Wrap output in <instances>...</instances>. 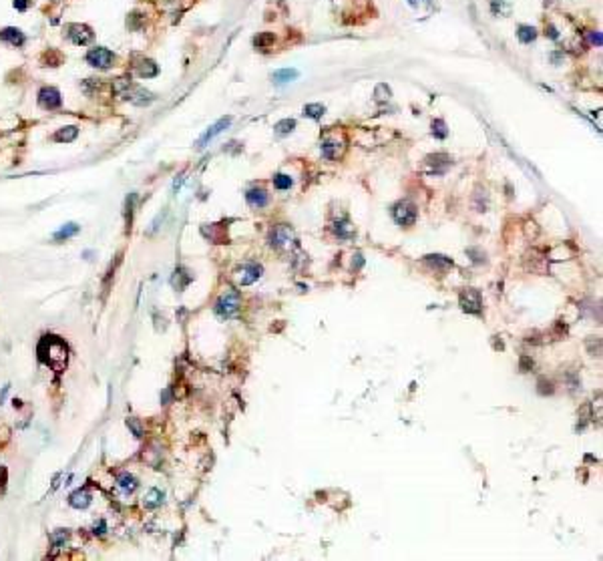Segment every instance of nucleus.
<instances>
[{
  "instance_id": "1",
  "label": "nucleus",
  "mask_w": 603,
  "mask_h": 561,
  "mask_svg": "<svg viewBox=\"0 0 603 561\" xmlns=\"http://www.w3.org/2000/svg\"><path fill=\"white\" fill-rule=\"evenodd\" d=\"M238 310H240V294L231 288H227L219 296V300L215 302V312H218V316H221V318H231V316L238 314Z\"/></svg>"
},
{
  "instance_id": "2",
  "label": "nucleus",
  "mask_w": 603,
  "mask_h": 561,
  "mask_svg": "<svg viewBox=\"0 0 603 561\" xmlns=\"http://www.w3.org/2000/svg\"><path fill=\"white\" fill-rule=\"evenodd\" d=\"M392 218L400 225H412L416 222V218H418V209L411 201H398L392 207Z\"/></svg>"
},
{
  "instance_id": "3",
  "label": "nucleus",
  "mask_w": 603,
  "mask_h": 561,
  "mask_svg": "<svg viewBox=\"0 0 603 561\" xmlns=\"http://www.w3.org/2000/svg\"><path fill=\"white\" fill-rule=\"evenodd\" d=\"M113 60H115L113 53H111L109 49H103V47H95V49H91V51L87 53V62L91 64V67L101 69V71L111 69V67H113Z\"/></svg>"
},
{
  "instance_id": "4",
  "label": "nucleus",
  "mask_w": 603,
  "mask_h": 561,
  "mask_svg": "<svg viewBox=\"0 0 603 561\" xmlns=\"http://www.w3.org/2000/svg\"><path fill=\"white\" fill-rule=\"evenodd\" d=\"M461 308L468 314H481L483 308V298L477 290H465L461 294Z\"/></svg>"
},
{
  "instance_id": "5",
  "label": "nucleus",
  "mask_w": 603,
  "mask_h": 561,
  "mask_svg": "<svg viewBox=\"0 0 603 561\" xmlns=\"http://www.w3.org/2000/svg\"><path fill=\"white\" fill-rule=\"evenodd\" d=\"M229 125H231V117H221V119H219L218 123H213V125H211L209 129H207V131H205V135H203V137H201V139L197 141V147H199V149L207 147V143H209V141H211L213 137H218V135H219L221 131H225V129H227Z\"/></svg>"
},
{
  "instance_id": "6",
  "label": "nucleus",
  "mask_w": 603,
  "mask_h": 561,
  "mask_svg": "<svg viewBox=\"0 0 603 561\" xmlns=\"http://www.w3.org/2000/svg\"><path fill=\"white\" fill-rule=\"evenodd\" d=\"M69 38L75 45H89L93 40V30L87 25H71L69 27Z\"/></svg>"
},
{
  "instance_id": "7",
  "label": "nucleus",
  "mask_w": 603,
  "mask_h": 561,
  "mask_svg": "<svg viewBox=\"0 0 603 561\" xmlns=\"http://www.w3.org/2000/svg\"><path fill=\"white\" fill-rule=\"evenodd\" d=\"M38 103L45 109H56V107H60V93L55 87H45L38 93Z\"/></svg>"
},
{
  "instance_id": "8",
  "label": "nucleus",
  "mask_w": 603,
  "mask_h": 561,
  "mask_svg": "<svg viewBox=\"0 0 603 561\" xmlns=\"http://www.w3.org/2000/svg\"><path fill=\"white\" fill-rule=\"evenodd\" d=\"M260 276H262V266H257V264H246V266H242L238 278H240V284H242V286H249V284H253Z\"/></svg>"
},
{
  "instance_id": "9",
  "label": "nucleus",
  "mask_w": 603,
  "mask_h": 561,
  "mask_svg": "<svg viewBox=\"0 0 603 561\" xmlns=\"http://www.w3.org/2000/svg\"><path fill=\"white\" fill-rule=\"evenodd\" d=\"M131 89V93L129 91H125L123 93V97L127 99V101H131L133 105H149L151 101H153V95H151L149 91H145V89H139V87H129Z\"/></svg>"
},
{
  "instance_id": "10",
  "label": "nucleus",
  "mask_w": 603,
  "mask_h": 561,
  "mask_svg": "<svg viewBox=\"0 0 603 561\" xmlns=\"http://www.w3.org/2000/svg\"><path fill=\"white\" fill-rule=\"evenodd\" d=\"M0 38H2L4 42H8V45H12V47H23L25 45V34L20 32L18 28H4V30H0Z\"/></svg>"
},
{
  "instance_id": "11",
  "label": "nucleus",
  "mask_w": 603,
  "mask_h": 561,
  "mask_svg": "<svg viewBox=\"0 0 603 561\" xmlns=\"http://www.w3.org/2000/svg\"><path fill=\"white\" fill-rule=\"evenodd\" d=\"M246 199L251 207H264L268 205V193L264 189H249L246 193Z\"/></svg>"
},
{
  "instance_id": "12",
  "label": "nucleus",
  "mask_w": 603,
  "mask_h": 561,
  "mask_svg": "<svg viewBox=\"0 0 603 561\" xmlns=\"http://www.w3.org/2000/svg\"><path fill=\"white\" fill-rule=\"evenodd\" d=\"M300 77V71L298 69H279V71H274L272 73V81L277 83V84H284V83H292Z\"/></svg>"
},
{
  "instance_id": "13",
  "label": "nucleus",
  "mask_w": 603,
  "mask_h": 561,
  "mask_svg": "<svg viewBox=\"0 0 603 561\" xmlns=\"http://www.w3.org/2000/svg\"><path fill=\"white\" fill-rule=\"evenodd\" d=\"M69 503L75 507V509H84V507H89V503H91V495L87 493V491H75L73 495H71V499H69Z\"/></svg>"
},
{
  "instance_id": "14",
  "label": "nucleus",
  "mask_w": 603,
  "mask_h": 561,
  "mask_svg": "<svg viewBox=\"0 0 603 561\" xmlns=\"http://www.w3.org/2000/svg\"><path fill=\"white\" fill-rule=\"evenodd\" d=\"M77 135H79V129H77L75 125H71V127H62V129H58V131L55 133V141H64V143H71V141H75V139H77Z\"/></svg>"
},
{
  "instance_id": "15",
  "label": "nucleus",
  "mask_w": 603,
  "mask_h": 561,
  "mask_svg": "<svg viewBox=\"0 0 603 561\" xmlns=\"http://www.w3.org/2000/svg\"><path fill=\"white\" fill-rule=\"evenodd\" d=\"M274 240H275V244H277V246H288V244L294 240V233H292V229H290V227H286V225H279V227L274 231Z\"/></svg>"
},
{
  "instance_id": "16",
  "label": "nucleus",
  "mask_w": 603,
  "mask_h": 561,
  "mask_svg": "<svg viewBox=\"0 0 603 561\" xmlns=\"http://www.w3.org/2000/svg\"><path fill=\"white\" fill-rule=\"evenodd\" d=\"M322 153H324L326 159H338L342 155V145L336 141H326L322 145Z\"/></svg>"
},
{
  "instance_id": "17",
  "label": "nucleus",
  "mask_w": 603,
  "mask_h": 561,
  "mask_svg": "<svg viewBox=\"0 0 603 561\" xmlns=\"http://www.w3.org/2000/svg\"><path fill=\"white\" fill-rule=\"evenodd\" d=\"M137 73H139V77L149 79V77H155L159 73V69H157V64L153 60H141L139 67H137Z\"/></svg>"
},
{
  "instance_id": "18",
  "label": "nucleus",
  "mask_w": 603,
  "mask_h": 561,
  "mask_svg": "<svg viewBox=\"0 0 603 561\" xmlns=\"http://www.w3.org/2000/svg\"><path fill=\"white\" fill-rule=\"evenodd\" d=\"M77 233H79V225L77 224H67V225H62L58 231H55L53 237H55V240H69V237H73Z\"/></svg>"
},
{
  "instance_id": "19",
  "label": "nucleus",
  "mask_w": 603,
  "mask_h": 561,
  "mask_svg": "<svg viewBox=\"0 0 603 561\" xmlns=\"http://www.w3.org/2000/svg\"><path fill=\"white\" fill-rule=\"evenodd\" d=\"M517 36H519V40L523 42V45H529V42H533V40L537 38V30H535L533 27L521 25V27H519V32H517Z\"/></svg>"
},
{
  "instance_id": "20",
  "label": "nucleus",
  "mask_w": 603,
  "mask_h": 561,
  "mask_svg": "<svg viewBox=\"0 0 603 561\" xmlns=\"http://www.w3.org/2000/svg\"><path fill=\"white\" fill-rule=\"evenodd\" d=\"M324 111H326V107L320 105V103H310V105L304 107V115L312 117V119H320L322 115H324Z\"/></svg>"
},
{
  "instance_id": "21",
  "label": "nucleus",
  "mask_w": 603,
  "mask_h": 561,
  "mask_svg": "<svg viewBox=\"0 0 603 561\" xmlns=\"http://www.w3.org/2000/svg\"><path fill=\"white\" fill-rule=\"evenodd\" d=\"M119 487L123 489V491H127V493H133L135 489H137V479L133 477V475H121L119 477Z\"/></svg>"
},
{
  "instance_id": "22",
  "label": "nucleus",
  "mask_w": 603,
  "mask_h": 561,
  "mask_svg": "<svg viewBox=\"0 0 603 561\" xmlns=\"http://www.w3.org/2000/svg\"><path fill=\"white\" fill-rule=\"evenodd\" d=\"M294 127H296V121L294 119H284V121H279V123H275V133L277 135H288V133H292L294 131Z\"/></svg>"
},
{
  "instance_id": "23",
  "label": "nucleus",
  "mask_w": 603,
  "mask_h": 561,
  "mask_svg": "<svg viewBox=\"0 0 603 561\" xmlns=\"http://www.w3.org/2000/svg\"><path fill=\"white\" fill-rule=\"evenodd\" d=\"M161 501H163V493L159 489H151L147 499H145V505L147 507H157V505H161Z\"/></svg>"
},
{
  "instance_id": "24",
  "label": "nucleus",
  "mask_w": 603,
  "mask_h": 561,
  "mask_svg": "<svg viewBox=\"0 0 603 561\" xmlns=\"http://www.w3.org/2000/svg\"><path fill=\"white\" fill-rule=\"evenodd\" d=\"M272 42H274V34H272V32H264V34H260V36L253 38V45H255L257 49H266L268 45H272Z\"/></svg>"
},
{
  "instance_id": "25",
  "label": "nucleus",
  "mask_w": 603,
  "mask_h": 561,
  "mask_svg": "<svg viewBox=\"0 0 603 561\" xmlns=\"http://www.w3.org/2000/svg\"><path fill=\"white\" fill-rule=\"evenodd\" d=\"M274 185H275V189H290L292 177H290V175H284V173H277V175L274 177Z\"/></svg>"
},
{
  "instance_id": "26",
  "label": "nucleus",
  "mask_w": 603,
  "mask_h": 561,
  "mask_svg": "<svg viewBox=\"0 0 603 561\" xmlns=\"http://www.w3.org/2000/svg\"><path fill=\"white\" fill-rule=\"evenodd\" d=\"M433 135H435V137H439V139H444V137L448 135V131H446V125H444V121H440V119L433 121Z\"/></svg>"
},
{
  "instance_id": "27",
  "label": "nucleus",
  "mask_w": 603,
  "mask_h": 561,
  "mask_svg": "<svg viewBox=\"0 0 603 561\" xmlns=\"http://www.w3.org/2000/svg\"><path fill=\"white\" fill-rule=\"evenodd\" d=\"M426 260L433 266H444V268L452 266V262L448 260V257H444V255H426Z\"/></svg>"
},
{
  "instance_id": "28",
  "label": "nucleus",
  "mask_w": 603,
  "mask_h": 561,
  "mask_svg": "<svg viewBox=\"0 0 603 561\" xmlns=\"http://www.w3.org/2000/svg\"><path fill=\"white\" fill-rule=\"evenodd\" d=\"M374 97H376L378 101H388V99H390V89L386 87L384 83H380L378 87H376V91H374Z\"/></svg>"
},
{
  "instance_id": "29",
  "label": "nucleus",
  "mask_w": 603,
  "mask_h": 561,
  "mask_svg": "<svg viewBox=\"0 0 603 561\" xmlns=\"http://www.w3.org/2000/svg\"><path fill=\"white\" fill-rule=\"evenodd\" d=\"M336 233L340 235V237H350L352 235V227H350V224L348 222H344V224H336Z\"/></svg>"
},
{
  "instance_id": "30",
  "label": "nucleus",
  "mask_w": 603,
  "mask_h": 561,
  "mask_svg": "<svg viewBox=\"0 0 603 561\" xmlns=\"http://www.w3.org/2000/svg\"><path fill=\"white\" fill-rule=\"evenodd\" d=\"M127 426L133 430L135 437H141V435H143V428H141V424H139L137 419H127Z\"/></svg>"
},
{
  "instance_id": "31",
  "label": "nucleus",
  "mask_w": 603,
  "mask_h": 561,
  "mask_svg": "<svg viewBox=\"0 0 603 561\" xmlns=\"http://www.w3.org/2000/svg\"><path fill=\"white\" fill-rule=\"evenodd\" d=\"M28 6H30V0H14V8L20 12H25Z\"/></svg>"
},
{
  "instance_id": "32",
  "label": "nucleus",
  "mask_w": 603,
  "mask_h": 561,
  "mask_svg": "<svg viewBox=\"0 0 603 561\" xmlns=\"http://www.w3.org/2000/svg\"><path fill=\"white\" fill-rule=\"evenodd\" d=\"M589 40L593 42V45H597V47L603 45V40H601V34H599V32H589Z\"/></svg>"
},
{
  "instance_id": "33",
  "label": "nucleus",
  "mask_w": 603,
  "mask_h": 561,
  "mask_svg": "<svg viewBox=\"0 0 603 561\" xmlns=\"http://www.w3.org/2000/svg\"><path fill=\"white\" fill-rule=\"evenodd\" d=\"M547 30H549V36H551V38H557V36H559V34H557V30H555V27H551V25H549V27H547Z\"/></svg>"
},
{
  "instance_id": "34",
  "label": "nucleus",
  "mask_w": 603,
  "mask_h": 561,
  "mask_svg": "<svg viewBox=\"0 0 603 561\" xmlns=\"http://www.w3.org/2000/svg\"><path fill=\"white\" fill-rule=\"evenodd\" d=\"M408 4H411V6H416V4H418V0H408Z\"/></svg>"
},
{
  "instance_id": "35",
  "label": "nucleus",
  "mask_w": 603,
  "mask_h": 561,
  "mask_svg": "<svg viewBox=\"0 0 603 561\" xmlns=\"http://www.w3.org/2000/svg\"><path fill=\"white\" fill-rule=\"evenodd\" d=\"M424 2H426V4H430V2H433V0H424Z\"/></svg>"
}]
</instances>
